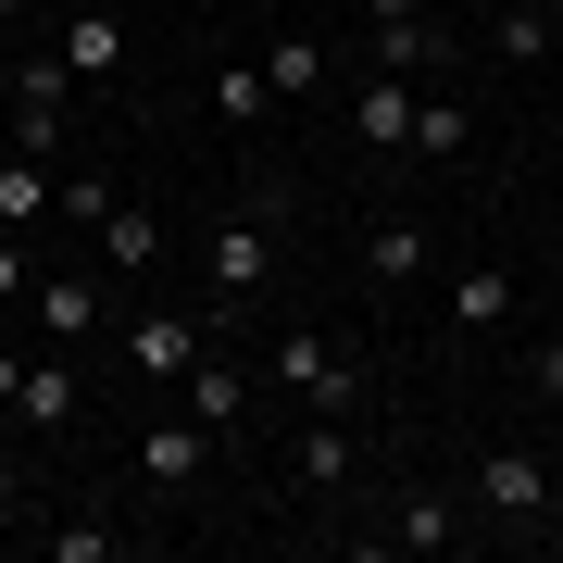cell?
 Returning <instances> with one entry per match:
<instances>
[{
    "instance_id": "obj_28",
    "label": "cell",
    "mask_w": 563,
    "mask_h": 563,
    "mask_svg": "<svg viewBox=\"0 0 563 563\" xmlns=\"http://www.w3.org/2000/svg\"><path fill=\"white\" fill-rule=\"evenodd\" d=\"M13 501H25V463H13V451H0V514H13Z\"/></svg>"
},
{
    "instance_id": "obj_23",
    "label": "cell",
    "mask_w": 563,
    "mask_h": 563,
    "mask_svg": "<svg viewBox=\"0 0 563 563\" xmlns=\"http://www.w3.org/2000/svg\"><path fill=\"white\" fill-rule=\"evenodd\" d=\"M263 101H276L263 63H225V76H213V113H225V125H263Z\"/></svg>"
},
{
    "instance_id": "obj_18",
    "label": "cell",
    "mask_w": 563,
    "mask_h": 563,
    "mask_svg": "<svg viewBox=\"0 0 563 563\" xmlns=\"http://www.w3.org/2000/svg\"><path fill=\"white\" fill-rule=\"evenodd\" d=\"M488 51H501V63H539L551 51V0H501V13H488Z\"/></svg>"
},
{
    "instance_id": "obj_15",
    "label": "cell",
    "mask_w": 563,
    "mask_h": 563,
    "mask_svg": "<svg viewBox=\"0 0 563 563\" xmlns=\"http://www.w3.org/2000/svg\"><path fill=\"white\" fill-rule=\"evenodd\" d=\"M451 325H514V263H463L451 276Z\"/></svg>"
},
{
    "instance_id": "obj_17",
    "label": "cell",
    "mask_w": 563,
    "mask_h": 563,
    "mask_svg": "<svg viewBox=\"0 0 563 563\" xmlns=\"http://www.w3.org/2000/svg\"><path fill=\"white\" fill-rule=\"evenodd\" d=\"M13 413H25V426H76V363H25Z\"/></svg>"
},
{
    "instance_id": "obj_10",
    "label": "cell",
    "mask_w": 563,
    "mask_h": 563,
    "mask_svg": "<svg viewBox=\"0 0 563 563\" xmlns=\"http://www.w3.org/2000/svg\"><path fill=\"white\" fill-rule=\"evenodd\" d=\"M288 476H301L313 501H339V488H351V426H339V413H313L301 439H288Z\"/></svg>"
},
{
    "instance_id": "obj_20",
    "label": "cell",
    "mask_w": 563,
    "mask_h": 563,
    "mask_svg": "<svg viewBox=\"0 0 563 563\" xmlns=\"http://www.w3.org/2000/svg\"><path fill=\"white\" fill-rule=\"evenodd\" d=\"M113 201H125V188L101 176V163H76V176H51V213H63V225H101Z\"/></svg>"
},
{
    "instance_id": "obj_5",
    "label": "cell",
    "mask_w": 563,
    "mask_h": 563,
    "mask_svg": "<svg viewBox=\"0 0 563 563\" xmlns=\"http://www.w3.org/2000/svg\"><path fill=\"white\" fill-rule=\"evenodd\" d=\"M413 113H426V88H413V76H388V63L351 88V139H363V151H413Z\"/></svg>"
},
{
    "instance_id": "obj_1",
    "label": "cell",
    "mask_w": 563,
    "mask_h": 563,
    "mask_svg": "<svg viewBox=\"0 0 563 563\" xmlns=\"http://www.w3.org/2000/svg\"><path fill=\"white\" fill-rule=\"evenodd\" d=\"M263 276H276V188H263V201H239L213 225V325L225 313H251L263 301Z\"/></svg>"
},
{
    "instance_id": "obj_6",
    "label": "cell",
    "mask_w": 563,
    "mask_h": 563,
    "mask_svg": "<svg viewBox=\"0 0 563 563\" xmlns=\"http://www.w3.org/2000/svg\"><path fill=\"white\" fill-rule=\"evenodd\" d=\"M201 463H213V426H201V413L139 426V476H151V488H201Z\"/></svg>"
},
{
    "instance_id": "obj_22",
    "label": "cell",
    "mask_w": 563,
    "mask_h": 563,
    "mask_svg": "<svg viewBox=\"0 0 563 563\" xmlns=\"http://www.w3.org/2000/svg\"><path fill=\"white\" fill-rule=\"evenodd\" d=\"M413 151H426V163H463V151H476V125H463V101H426V113H413Z\"/></svg>"
},
{
    "instance_id": "obj_7",
    "label": "cell",
    "mask_w": 563,
    "mask_h": 563,
    "mask_svg": "<svg viewBox=\"0 0 563 563\" xmlns=\"http://www.w3.org/2000/svg\"><path fill=\"white\" fill-rule=\"evenodd\" d=\"M201 351H213V339H201L188 313H139V325H125V363H139L151 388H188V363H201Z\"/></svg>"
},
{
    "instance_id": "obj_2",
    "label": "cell",
    "mask_w": 563,
    "mask_h": 563,
    "mask_svg": "<svg viewBox=\"0 0 563 563\" xmlns=\"http://www.w3.org/2000/svg\"><path fill=\"white\" fill-rule=\"evenodd\" d=\"M276 388L301 413H363V363L325 339V325H276Z\"/></svg>"
},
{
    "instance_id": "obj_4",
    "label": "cell",
    "mask_w": 563,
    "mask_h": 563,
    "mask_svg": "<svg viewBox=\"0 0 563 563\" xmlns=\"http://www.w3.org/2000/svg\"><path fill=\"white\" fill-rule=\"evenodd\" d=\"M63 101H76V63H13V151H38V163H63Z\"/></svg>"
},
{
    "instance_id": "obj_16",
    "label": "cell",
    "mask_w": 563,
    "mask_h": 563,
    "mask_svg": "<svg viewBox=\"0 0 563 563\" xmlns=\"http://www.w3.org/2000/svg\"><path fill=\"white\" fill-rule=\"evenodd\" d=\"M151 251H163V213H139V201H113V213H101V263H113V276H139Z\"/></svg>"
},
{
    "instance_id": "obj_9",
    "label": "cell",
    "mask_w": 563,
    "mask_h": 563,
    "mask_svg": "<svg viewBox=\"0 0 563 563\" xmlns=\"http://www.w3.org/2000/svg\"><path fill=\"white\" fill-rule=\"evenodd\" d=\"M451 539H463V501H451V488H401L388 526H376V551H451Z\"/></svg>"
},
{
    "instance_id": "obj_8",
    "label": "cell",
    "mask_w": 563,
    "mask_h": 563,
    "mask_svg": "<svg viewBox=\"0 0 563 563\" xmlns=\"http://www.w3.org/2000/svg\"><path fill=\"white\" fill-rule=\"evenodd\" d=\"M363 276H376V288H413L426 276V213H401V201L363 213Z\"/></svg>"
},
{
    "instance_id": "obj_11",
    "label": "cell",
    "mask_w": 563,
    "mask_h": 563,
    "mask_svg": "<svg viewBox=\"0 0 563 563\" xmlns=\"http://www.w3.org/2000/svg\"><path fill=\"white\" fill-rule=\"evenodd\" d=\"M188 413H201L213 439H239V413H251V376H239L225 351H201V363H188Z\"/></svg>"
},
{
    "instance_id": "obj_27",
    "label": "cell",
    "mask_w": 563,
    "mask_h": 563,
    "mask_svg": "<svg viewBox=\"0 0 563 563\" xmlns=\"http://www.w3.org/2000/svg\"><path fill=\"white\" fill-rule=\"evenodd\" d=\"M426 13V0H363V25H413Z\"/></svg>"
},
{
    "instance_id": "obj_30",
    "label": "cell",
    "mask_w": 563,
    "mask_h": 563,
    "mask_svg": "<svg viewBox=\"0 0 563 563\" xmlns=\"http://www.w3.org/2000/svg\"><path fill=\"white\" fill-rule=\"evenodd\" d=\"M13 13H25V0H0V25H13Z\"/></svg>"
},
{
    "instance_id": "obj_25",
    "label": "cell",
    "mask_w": 563,
    "mask_h": 563,
    "mask_svg": "<svg viewBox=\"0 0 563 563\" xmlns=\"http://www.w3.org/2000/svg\"><path fill=\"white\" fill-rule=\"evenodd\" d=\"M0 301H38V276H25V239L0 225Z\"/></svg>"
},
{
    "instance_id": "obj_19",
    "label": "cell",
    "mask_w": 563,
    "mask_h": 563,
    "mask_svg": "<svg viewBox=\"0 0 563 563\" xmlns=\"http://www.w3.org/2000/svg\"><path fill=\"white\" fill-rule=\"evenodd\" d=\"M63 63H76V76H113L125 63V13H76L63 25Z\"/></svg>"
},
{
    "instance_id": "obj_12",
    "label": "cell",
    "mask_w": 563,
    "mask_h": 563,
    "mask_svg": "<svg viewBox=\"0 0 563 563\" xmlns=\"http://www.w3.org/2000/svg\"><path fill=\"white\" fill-rule=\"evenodd\" d=\"M363 51H376L388 76H439V63H451V25H426V13L413 25H363Z\"/></svg>"
},
{
    "instance_id": "obj_14",
    "label": "cell",
    "mask_w": 563,
    "mask_h": 563,
    "mask_svg": "<svg viewBox=\"0 0 563 563\" xmlns=\"http://www.w3.org/2000/svg\"><path fill=\"white\" fill-rule=\"evenodd\" d=\"M0 225H13V239L51 225V163H38V151H0Z\"/></svg>"
},
{
    "instance_id": "obj_13",
    "label": "cell",
    "mask_w": 563,
    "mask_h": 563,
    "mask_svg": "<svg viewBox=\"0 0 563 563\" xmlns=\"http://www.w3.org/2000/svg\"><path fill=\"white\" fill-rule=\"evenodd\" d=\"M325 76H339L325 38H263V88H276V101H325Z\"/></svg>"
},
{
    "instance_id": "obj_21",
    "label": "cell",
    "mask_w": 563,
    "mask_h": 563,
    "mask_svg": "<svg viewBox=\"0 0 563 563\" xmlns=\"http://www.w3.org/2000/svg\"><path fill=\"white\" fill-rule=\"evenodd\" d=\"M38 325H63V339L101 325V276H38Z\"/></svg>"
},
{
    "instance_id": "obj_26",
    "label": "cell",
    "mask_w": 563,
    "mask_h": 563,
    "mask_svg": "<svg viewBox=\"0 0 563 563\" xmlns=\"http://www.w3.org/2000/svg\"><path fill=\"white\" fill-rule=\"evenodd\" d=\"M526 376H539V401H563V339H551L539 363H526Z\"/></svg>"
},
{
    "instance_id": "obj_3",
    "label": "cell",
    "mask_w": 563,
    "mask_h": 563,
    "mask_svg": "<svg viewBox=\"0 0 563 563\" xmlns=\"http://www.w3.org/2000/svg\"><path fill=\"white\" fill-rule=\"evenodd\" d=\"M476 514L488 526H563V488L526 439H501V451H476Z\"/></svg>"
},
{
    "instance_id": "obj_24",
    "label": "cell",
    "mask_w": 563,
    "mask_h": 563,
    "mask_svg": "<svg viewBox=\"0 0 563 563\" xmlns=\"http://www.w3.org/2000/svg\"><path fill=\"white\" fill-rule=\"evenodd\" d=\"M113 551H125V539H113L101 514H63V526H51V563H113Z\"/></svg>"
},
{
    "instance_id": "obj_29",
    "label": "cell",
    "mask_w": 563,
    "mask_h": 563,
    "mask_svg": "<svg viewBox=\"0 0 563 563\" xmlns=\"http://www.w3.org/2000/svg\"><path fill=\"white\" fill-rule=\"evenodd\" d=\"M13 388H25V351H0V413H13Z\"/></svg>"
}]
</instances>
